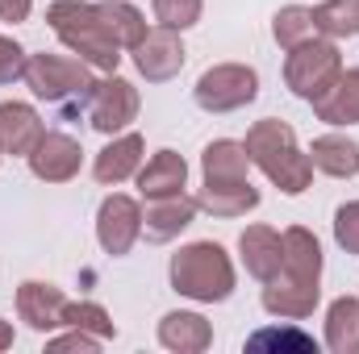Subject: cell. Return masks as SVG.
<instances>
[{"instance_id":"cell-1","label":"cell","mask_w":359,"mask_h":354,"mask_svg":"<svg viewBox=\"0 0 359 354\" xmlns=\"http://www.w3.org/2000/svg\"><path fill=\"white\" fill-rule=\"evenodd\" d=\"M247 159L251 167H259L264 176L284 192V196H301L309 183H313V163H309V150H301L297 142V129L288 121H276L264 117L247 129Z\"/></svg>"},{"instance_id":"cell-2","label":"cell","mask_w":359,"mask_h":354,"mask_svg":"<svg viewBox=\"0 0 359 354\" xmlns=\"http://www.w3.org/2000/svg\"><path fill=\"white\" fill-rule=\"evenodd\" d=\"M46 25L55 29V38H59L76 59L88 63L92 71H104V76L117 71L121 46L109 38V29H104L96 4H84V0H55V4L46 8Z\"/></svg>"},{"instance_id":"cell-3","label":"cell","mask_w":359,"mask_h":354,"mask_svg":"<svg viewBox=\"0 0 359 354\" xmlns=\"http://www.w3.org/2000/svg\"><path fill=\"white\" fill-rule=\"evenodd\" d=\"M168 279L180 296H188L196 304H222L234 296V283H238L226 246H217V242H188L184 250H176Z\"/></svg>"},{"instance_id":"cell-4","label":"cell","mask_w":359,"mask_h":354,"mask_svg":"<svg viewBox=\"0 0 359 354\" xmlns=\"http://www.w3.org/2000/svg\"><path fill=\"white\" fill-rule=\"evenodd\" d=\"M25 88L34 92L38 100L63 108V113H80L88 108V96L96 88L92 80V67L84 59H67V55H29L25 59V71H21Z\"/></svg>"},{"instance_id":"cell-5","label":"cell","mask_w":359,"mask_h":354,"mask_svg":"<svg viewBox=\"0 0 359 354\" xmlns=\"http://www.w3.org/2000/svg\"><path fill=\"white\" fill-rule=\"evenodd\" d=\"M343 76V55L330 38H309L288 50L284 59V84L297 100H322Z\"/></svg>"},{"instance_id":"cell-6","label":"cell","mask_w":359,"mask_h":354,"mask_svg":"<svg viewBox=\"0 0 359 354\" xmlns=\"http://www.w3.org/2000/svg\"><path fill=\"white\" fill-rule=\"evenodd\" d=\"M192 96L205 113H238L259 96V76L247 63H217V67L201 71Z\"/></svg>"},{"instance_id":"cell-7","label":"cell","mask_w":359,"mask_h":354,"mask_svg":"<svg viewBox=\"0 0 359 354\" xmlns=\"http://www.w3.org/2000/svg\"><path fill=\"white\" fill-rule=\"evenodd\" d=\"M138 108H142V96H138V88L113 71V76L96 80V88H92V96H88V108H84V117H88V125L96 129V134L113 138V134H126V129L138 121Z\"/></svg>"},{"instance_id":"cell-8","label":"cell","mask_w":359,"mask_h":354,"mask_svg":"<svg viewBox=\"0 0 359 354\" xmlns=\"http://www.w3.org/2000/svg\"><path fill=\"white\" fill-rule=\"evenodd\" d=\"M138 238H142V204L134 196H126V192L104 196L100 208H96V242H100V250L121 259V255L134 250Z\"/></svg>"},{"instance_id":"cell-9","label":"cell","mask_w":359,"mask_h":354,"mask_svg":"<svg viewBox=\"0 0 359 354\" xmlns=\"http://www.w3.org/2000/svg\"><path fill=\"white\" fill-rule=\"evenodd\" d=\"M130 55H134V67H138V76H142L147 84H168V80H176L180 71H184V59H188V50H184V42H180V29H168V25L147 29V38H142Z\"/></svg>"},{"instance_id":"cell-10","label":"cell","mask_w":359,"mask_h":354,"mask_svg":"<svg viewBox=\"0 0 359 354\" xmlns=\"http://www.w3.org/2000/svg\"><path fill=\"white\" fill-rule=\"evenodd\" d=\"M25 163H29L34 179H42V183H67V179L80 176L84 146L72 134H63V129H46L38 138V146L25 155Z\"/></svg>"},{"instance_id":"cell-11","label":"cell","mask_w":359,"mask_h":354,"mask_svg":"<svg viewBox=\"0 0 359 354\" xmlns=\"http://www.w3.org/2000/svg\"><path fill=\"white\" fill-rule=\"evenodd\" d=\"M196 213H201V204H196V196H188V192L147 200V213H142V238L155 242V246H163V242L180 238V234L196 221Z\"/></svg>"},{"instance_id":"cell-12","label":"cell","mask_w":359,"mask_h":354,"mask_svg":"<svg viewBox=\"0 0 359 354\" xmlns=\"http://www.w3.org/2000/svg\"><path fill=\"white\" fill-rule=\"evenodd\" d=\"M63 309H67V296L63 288L55 283H42V279H25L17 288V317L34 330V334H50L63 325Z\"/></svg>"},{"instance_id":"cell-13","label":"cell","mask_w":359,"mask_h":354,"mask_svg":"<svg viewBox=\"0 0 359 354\" xmlns=\"http://www.w3.org/2000/svg\"><path fill=\"white\" fill-rule=\"evenodd\" d=\"M322 300V283H305V279H288V275H271L264 283V313L280 321H305L313 317Z\"/></svg>"},{"instance_id":"cell-14","label":"cell","mask_w":359,"mask_h":354,"mask_svg":"<svg viewBox=\"0 0 359 354\" xmlns=\"http://www.w3.org/2000/svg\"><path fill=\"white\" fill-rule=\"evenodd\" d=\"M42 134H46V125H42V117H38L34 104H25V100H0V150L4 155L25 159L38 146Z\"/></svg>"},{"instance_id":"cell-15","label":"cell","mask_w":359,"mask_h":354,"mask_svg":"<svg viewBox=\"0 0 359 354\" xmlns=\"http://www.w3.org/2000/svg\"><path fill=\"white\" fill-rule=\"evenodd\" d=\"M142 150H147L142 134H113V142H109V146L96 155V163H92V179H96L100 187H117V183L134 179L138 167H142Z\"/></svg>"},{"instance_id":"cell-16","label":"cell","mask_w":359,"mask_h":354,"mask_svg":"<svg viewBox=\"0 0 359 354\" xmlns=\"http://www.w3.org/2000/svg\"><path fill=\"white\" fill-rule=\"evenodd\" d=\"M238 259H243L251 279L268 283L271 275L280 271V263H284V238H280V229H271V225H247L238 234Z\"/></svg>"},{"instance_id":"cell-17","label":"cell","mask_w":359,"mask_h":354,"mask_svg":"<svg viewBox=\"0 0 359 354\" xmlns=\"http://www.w3.org/2000/svg\"><path fill=\"white\" fill-rule=\"evenodd\" d=\"M138 196L142 200H159V196H176L188 187V163L176 150H155L147 159V167H138Z\"/></svg>"},{"instance_id":"cell-18","label":"cell","mask_w":359,"mask_h":354,"mask_svg":"<svg viewBox=\"0 0 359 354\" xmlns=\"http://www.w3.org/2000/svg\"><path fill=\"white\" fill-rule=\"evenodd\" d=\"M280 238H284V263H280L276 275L305 279V283H322V242L313 238V229L288 225Z\"/></svg>"},{"instance_id":"cell-19","label":"cell","mask_w":359,"mask_h":354,"mask_svg":"<svg viewBox=\"0 0 359 354\" xmlns=\"http://www.w3.org/2000/svg\"><path fill=\"white\" fill-rule=\"evenodd\" d=\"M159 346L172 354H201L213 346V325L201 313L176 309V313H168L159 321Z\"/></svg>"},{"instance_id":"cell-20","label":"cell","mask_w":359,"mask_h":354,"mask_svg":"<svg viewBox=\"0 0 359 354\" xmlns=\"http://www.w3.org/2000/svg\"><path fill=\"white\" fill-rule=\"evenodd\" d=\"M196 204H201V213H213L222 221H234V217H247L251 208H259V187L251 179H238V183H205L201 179Z\"/></svg>"},{"instance_id":"cell-21","label":"cell","mask_w":359,"mask_h":354,"mask_svg":"<svg viewBox=\"0 0 359 354\" xmlns=\"http://www.w3.org/2000/svg\"><path fill=\"white\" fill-rule=\"evenodd\" d=\"M247 171H251L247 146L234 142V138H217L201 155V179L205 183H238V179H251Z\"/></svg>"},{"instance_id":"cell-22","label":"cell","mask_w":359,"mask_h":354,"mask_svg":"<svg viewBox=\"0 0 359 354\" xmlns=\"http://www.w3.org/2000/svg\"><path fill=\"white\" fill-rule=\"evenodd\" d=\"M309 163H313V171H322L330 179H355L359 176V142L343 138V134H322L309 146Z\"/></svg>"},{"instance_id":"cell-23","label":"cell","mask_w":359,"mask_h":354,"mask_svg":"<svg viewBox=\"0 0 359 354\" xmlns=\"http://www.w3.org/2000/svg\"><path fill=\"white\" fill-rule=\"evenodd\" d=\"M313 113L326 125H359V67H343L339 84L313 100Z\"/></svg>"},{"instance_id":"cell-24","label":"cell","mask_w":359,"mask_h":354,"mask_svg":"<svg viewBox=\"0 0 359 354\" xmlns=\"http://www.w3.org/2000/svg\"><path fill=\"white\" fill-rule=\"evenodd\" d=\"M326 351L359 354V296H339L326 309Z\"/></svg>"},{"instance_id":"cell-25","label":"cell","mask_w":359,"mask_h":354,"mask_svg":"<svg viewBox=\"0 0 359 354\" xmlns=\"http://www.w3.org/2000/svg\"><path fill=\"white\" fill-rule=\"evenodd\" d=\"M96 13H100L109 38H113L121 50H134V46L147 38V17H142L134 4H126V0H100Z\"/></svg>"},{"instance_id":"cell-26","label":"cell","mask_w":359,"mask_h":354,"mask_svg":"<svg viewBox=\"0 0 359 354\" xmlns=\"http://www.w3.org/2000/svg\"><path fill=\"white\" fill-rule=\"evenodd\" d=\"M313 25L318 38H359V0H322L313 8Z\"/></svg>"},{"instance_id":"cell-27","label":"cell","mask_w":359,"mask_h":354,"mask_svg":"<svg viewBox=\"0 0 359 354\" xmlns=\"http://www.w3.org/2000/svg\"><path fill=\"white\" fill-rule=\"evenodd\" d=\"M271 38L280 50H292L309 38H318V25H313V8L305 4H284L276 17H271Z\"/></svg>"},{"instance_id":"cell-28","label":"cell","mask_w":359,"mask_h":354,"mask_svg":"<svg viewBox=\"0 0 359 354\" xmlns=\"http://www.w3.org/2000/svg\"><path fill=\"white\" fill-rule=\"evenodd\" d=\"M63 325H67V330H84V334L100 338V342H113V338H117L113 317H109L96 300H67V309H63Z\"/></svg>"},{"instance_id":"cell-29","label":"cell","mask_w":359,"mask_h":354,"mask_svg":"<svg viewBox=\"0 0 359 354\" xmlns=\"http://www.w3.org/2000/svg\"><path fill=\"white\" fill-rule=\"evenodd\" d=\"M151 8H155V21H159V25L184 34V29H192V25L201 21L205 0H151Z\"/></svg>"},{"instance_id":"cell-30","label":"cell","mask_w":359,"mask_h":354,"mask_svg":"<svg viewBox=\"0 0 359 354\" xmlns=\"http://www.w3.org/2000/svg\"><path fill=\"white\" fill-rule=\"evenodd\" d=\"M318 351V342L309 338V334H301V330H259L255 338H247V351Z\"/></svg>"},{"instance_id":"cell-31","label":"cell","mask_w":359,"mask_h":354,"mask_svg":"<svg viewBox=\"0 0 359 354\" xmlns=\"http://www.w3.org/2000/svg\"><path fill=\"white\" fill-rule=\"evenodd\" d=\"M334 242L347 255H359V200H347L334 208Z\"/></svg>"},{"instance_id":"cell-32","label":"cell","mask_w":359,"mask_h":354,"mask_svg":"<svg viewBox=\"0 0 359 354\" xmlns=\"http://www.w3.org/2000/svg\"><path fill=\"white\" fill-rule=\"evenodd\" d=\"M25 59H29V55H25V50H21L13 38H4V34H0V88L21 80V71H25Z\"/></svg>"},{"instance_id":"cell-33","label":"cell","mask_w":359,"mask_h":354,"mask_svg":"<svg viewBox=\"0 0 359 354\" xmlns=\"http://www.w3.org/2000/svg\"><path fill=\"white\" fill-rule=\"evenodd\" d=\"M46 346H50V351H100V338H92L84 330H72V334H63V338H50Z\"/></svg>"},{"instance_id":"cell-34","label":"cell","mask_w":359,"mask_h":354,"mask_svg":"<svg viewBox=\"0 0 359 354\" xmlns=\"http://www.w3.org/2000/svg\"><path fill=\"white\" fill-rule=\"evenodd\" d=\"M29 13H34V0H0V21H8V25L25 21Z\"/></svg>"},{"instance_id":"cell-35","label":"cell","mask_w":359,"mask_h":354,"mask_svg":"<svg viewBox=\"0 0 359 354\" xmlns=\"http://www.w3.org/2000/svg\"><path fill=\"white\" fill-rule=\"evenodd\" d=\"M8 346H13V325L0 317V351H8Z\"/></svg>"},{"instance_id":"cell-36","label":"cell","mask_w":359,"mask_h":354,"mask_svg":"<svg viewBox=\"0 0 359 354\" xmlns=\"http://www.w3.org/2000/svg\"><path fill=\"white\" fill-rule=\"evenodd\" d=\"M0 159H4V150H0Z\"/></svg>"}]
</instances>
